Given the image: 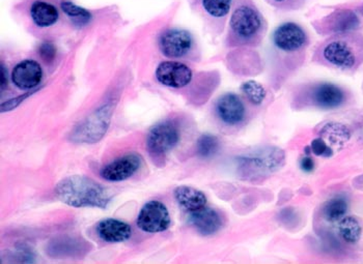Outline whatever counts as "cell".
I'll use <instances>...</instances> for the list:
<instances>
[{
	"mask_svg": "<svg viewBox=\"0 0 363 264\" xmlns=\"http://www.w3.org/2000/svg\"><path fill=\"white\" fill-rule=\"evenodd\" d=\"M55 195L62 202L72 207L106 209L111 195L106 188L85 176H72L56 185Z\"/></svg>",
	"mask_w": 363,
	"mask_h": 264,
	"instance_id": "cell-1",
	"label": "cell"
},
{
	"mask_svg": "<svg viewBox=\"0 0 363 264\" xmlns=\"http://www.w3.org/2000/svg\"><path fill=\"white\" fill-rule=\"evenodd\" d=\"M315 59L340 70H354L363 62V37L352 33L335 35L319 47Z\"/></svg>",
	"mask_w": 363,
	"mask_h": 264,
	"instance_id": "cell-2",
	"label": "cell"
},
{
	"mask_svg": "<svg viewBox=\"0 0 363 264\" xmlns=\"http://www.w3.org/2000/svg\"><path fill=\"white\" fill-rule=\"evenodd\" d=\"M230 28L238 44L257 45L265 35L266 20L252 2H242L233 11Z\"/></svg>",
	"mask_w": 363,
	"mask_h": 264,
	"instance_id": "cell-3",
	"label": "cell"
},
{
	"mask_svg": "<svg viewBox=\"0 0 363 264\" xmlns=\"http://www.w3.org/2000/svg\"><path fill=\"white\" fill-rule=\"evenodd\" d=\"M181 140L180 125L177 120H167L152 127L147 134V147L154 156H165Z\"/></svg>",
	"mask_w": 363,
	"mask_h": 264,
	"instance_id": "cell-4",
	"label": "cell"
},
{
	"mask_svg": "<svg viewBox=\"0 0 363 264\" xmlns=\"http://www.w3.org/2000/svg\"><path fill=\"white\" fill-rule=\"evenodd\" d=\"M300 100L308 106L323 110H331L342 107L346 103L347 95L344 89L337 85L322 82L308 86Z\"/></svg>",
	"mask_w": 363,
	"mask_h": 264,
	"instance_id": "cell-5",
	"label": "cell"
},
{
	"mask_svg": "<svg viewBox=\"0 0 363 264\" xmlns=\"http://www.w3.org/2000/svg\"><path fill=\"white\" fill-rule=\"evenodd\" d=\"M112 109L102 107L80 122L70 134V139L78 143H96L102 139L111 125Z\"/></svg>",
	"mask_w": 363,
	"mask_h": 264,
	"instance_id": "cell-6",
	"label": "cell"
},
{
	"mask_svg": "<svg viewBox=\"0 0 363 264\" xmlns=\"http://www.w3.org/2000/svg\"><path fill=\"white\" fill-rule=\"evenodd\" d=\"M308 42L306 31L295 22H284L280 24L272 35L273 46L284 54L301 52L306 48Z\"/></svg>",
	"mask_w": 363,
	"mask_h": 264,
	"instance_id": "cell-7",
	"label": "cell"
},
{
	"mask_svg": "<svg viewBox=\"0 0 363 264\" xmlns=\"http://www.w3.org/2000/svg\"><path fill=\"white\" fill-rule=\"evenodd\" d=\"M169 212L160 201L152 200L145 203L138 217V228L147 234H158L169 228Z\"/></svg>",
	"mask_w": 363,
	"mask_h": 264,
	"instance_id": "cell-8",
	"label": "cell"
},
{
	"mask_svg": "<svg viewBox=\"0 0 363 264\" xmlns=\"http://www.w3.org/2000/svg\"><path fill=\"white\" fill-rule=\"evenodd\" d=\"M194 41L191 33L185 29L170 28L159 38V48L167 58H183L189 54L194 48Z\"/></svg>",
	"mask_w": 363,
	"mask_h": 264,
	"instance_id": "cell-9",
	"label": "cell"
},
{
	"mask_svg": "<svg viewBox=\"0 0 363 264\" xmlns=\"http://www.w3.org/2000/svg\"><path fill=\"white\" fill-rule=\"evenodd\" d=\"M217 117L224 125L235 127L245 122L247 108L245 103L236 93H228L221 96L215 104Z\"/></svg>",
	"mask_w": 363,
	"mask_h": 264,
	"instance_id": "cell-10",
	"label": "cell"
},
{
	"mask_svg": "<svg viewBox=\"0 0 363 264\" xmlns=\"http://www.w3.org/2000/svg\"><path fill=\"white\" fill-rule=\"evenodd\" d=\"M156 79L170 88H183L191 84L194 71L183 62H163L157 68Z\"/></svg>",
	"mask_w": 363,
	"mask_h": 264,
	"instance_id": "cell-11",
	"label": "cell"
},
{
	"mask_svg": "<svg viewBox=\"0 0 363 264\" xmlns=\"http://www.w3.org/2000/svg\"><path fill=\"white\" fill-rule=\"evenodd\" d=\"M141 158L138 154H128L102 168L100 176L108 181H123L132 178L140 170Z\"/></svg>",
	"mask_w": 363,
	"mask_h": 264,
	"instance_id": "cell-12",
	"label": "cell"
},
{
	"mask_svg": "<svg viewBox=\"0 0 363 264\" xmlns=\"http://www.w3.org/2000/svg\"><path fill=\"white\" fill-rule=\"evenodd\" d=\"M11 78L18 88L22 91L33 89L42 82L43 69L35 60H23L13 69Z\"/></svg>",
	"mask_w": 363,
	"mask_h": 264,
	"instance_id": "cell-13",
	"label": "cell"
},
{
	"mask_svg": "<svg viewBox=\"0 0 363 264\" xmlns=\"http://www.w3.org/2000/svg\"><path fill=\"white\" fill-rule=\"evenodd\" d=\"M359 25L360 20L358 16L352 10L342 8L325 18L320 28H322L325 33L344 35L356 30Z\"/></svg>",
	"mask_w": 363,
	"mask_h": 264,
	"instance_id": "cell-14",
	"label": "cell"
},
{
	"mask_svg": "<svg viewBox=\"0 0 363 264\" xmlns=\"http://www.w3.org/2000/svg\"><path fill=\"white\" fill-rule=\"evenodd\" d=\"M189 223L203 236L217 234L223 225L220 214L217 210L207 207L196 212H189Z\"/></svg>",
	"mask_w": 363,
	"mask_h": 264,
	"instance_id": "cell-15",
	"label": "cell"
},
{
	"mask_svg": "<svg viewBox=\"0 0 363 264\" xmlns=\"http://www.w3.org/2000/svg\"><path fill=\"white\" fill-rule=\"evenodd\" d=\"M97 232L106 243H124L132 236L131 226L116 219H105L99 222Z\"/></svg>",
	"mask_w": 363,
	"mask_h": 264,
	"instance_id": "cell-16",
	"label": "cell"
},
{
	"mask_svg": "<svg viewBox=\"0 0 363 264\" xmlns=\"http://www.w3.org/2000/svg\"><path fill=\"white\" fill-rule=\"evenodd\" d=\"M174 195L179 205L188 212H196L207 207V196L194 188L181 185L174 190Z\"/></svg>",
	"mask_w": 363,
	"mask_h": 264,
	"instance_id": "cell-17",
	"label": "cell"
},
{
	"mask_svg": "<svg viewBox=\"0 0 363 264\" xmlns=\"http://www.w3.org/2000/svg\"><path fill=\"white\" fill-rule=\"evenodd\" d=\"M30 16L35 25L39 28H50L57 22L60 15L57 8L49 2L35 0L30 8Z\"/></svg>",
	"mask_w": 363,
	"mask_h": 264,
	"instance_id": "cell-18",
	"label": "cell"
},
{
	"mask_svg": "<svg viewBox=\"0 0 363 264\" xmlns=\"http://www.w3.org/2000/svg\"><path fill=\"white\" fill-rule=\"evenodd\" d=\"M349 203L344 197H335L329 199L324 203L322 209V216L327 222H340L347 212H348Z\"/></svg>",
	"mask_w": 363,
	"mask_h": 264,
	"instance_id": "cell-19",
	"label": "cell"
},
{
	"mask_svg": "<svg viewBox=\"0 0 363 264\" xmlns=\"http://www.w3.org/2000/svg\"><path fill=\"white\" fill-rule=\"evenodd\" d=\"M338 234L345 243L350 245L357 243L362 239V224L355 217L345 216L338 223Z\"/></svg>",
	"mask_w": 363,
	"mask_h": 264,
	"instance_id": "cell-20",
	"label": "cell"
},
{
	"mask_svg": "<svg viewBox=\"0 0 363 264\" xmlns=\"http://www.w3.org/2000/svg\"><path fill=\"white\" fill-rule=\"evenodd\" d=\"M60 8H62V12L65 14L73 20L74 23L79 26L89 23L91 18H93V16H91L89 11L77 6V4H73V2L69 1V0H62L60 2Z\"/></svg>",
	"mask_w": 363,
	"mask_h": 264,
	"instance_id": "cell-21",
	"label": "cell"
},
{
	"mask_svg": "<svg viewBox=\"0 0 363 264\" xmlns=\"http://www.w3.org/2000/svg\"><path fill=\"white\" fill-rule=\"evenodd\" d=\"M203 10L211 17L224 18L230 12L233 0H201Z\"/></svg>",
	"mask_w": 363,
	"mask_h": 264,
	"instance_id": "cell-22",
	"label": "cell"
},
{
	"mask_svg": "<svg viewBox=\"0 0 363 264\" xmlns=\"http://www.w3.org/2000/svg\"><path fill=\"white\" fill-rule=\"evenodd\" d=\"M219 149V140L211 134H203L196 143V151L199 156L210 159L216 154Z\"/></svg>",
	"mask_w": 363,
	"mask_h": 264,
	"instance_id": "cell-23",
	"label": "cell"
},
{
	"mask_svg": "<svg viewBox=\"0 0 363 264\" xmlns=\"http://www.w3.org/2000/svg\"><path fill=\"white\" fill-rule=\"evenodd\" d=\"M241 91L246 98L252 104L255 105V106L263 104L264 101L266 100V89L264 88L263 85L257 84V82L253 81V80L242 84Z\"/></svg>",
	"mask_w": 363,
	"mask_h": 264,
	"instance_id": "cell-24",
	"label": "cell"
},
{
	"mask_svg": "<svg viewBox=\"0 0 363 264\" xmlns=\"http://www.w3.org/2000/svg\"><path fill=\"white\" fill-rule=\"evenodd\" d=\"M309 149L315 156H323V158H330L333 154L331 147L322 138H315L311 141Z\"/></svg>",
	"mask_w": 363,
	"mask_h": 264,
	"instance_id": "cell-25",
	"label": "cell"
},
{
	"mask_svg": "<svg viewBox=\"0 0 363 264\" xmlns=\"http://www.w3.org/2000/svg\"><path fill=\"white\" fill-rule=\"evenodd\" d=\"M267 1L279 10L292 11L301 8L306 0H267Z\"/></svg>",
	"mask_w": 363,
	"mask_h": 264,
	"instance_id": "cell-26",
	"label": "cell"
},
{
	"mask_svg": "<svg viewBox=\"0 0 363 264\" xmlns=\"http://www.w3.org/2000/svg\"><path fill=\"white\" fill-rule=\"evenodd\" d=\"M39 55L45 62H52L56 55L55 45L50 42H44L40 45Z\"/></svg>",
	"mask_w": 363,
	"mask_h": 264,
	"instance_id": "cell-27",
	"label": "cell"
},
{
	"mask_svg": "<svg viewBox=\"0 0 363 264\" xmlns=\"http://www.w3.org/2000/svg\"><path fill=\"white\" fill-rule=\"evenodd\" d=\"M300 168H301L302 171L306 172V173H311V172L315 170V161H313L311 156H306L300 160Z\"/></svg>",
	"mask_w": 363,
	"mask_h": 264,
	"instance_id": "cell-28",
	"label": "cell"
},
{
	"mask_svg": "<svg viewBox=\"0 0 363 264\" xmlns=\"http://www.w3.org/2000/svg\"><path fill=\"white\" fill-rule=\"evenodd\" d=\"M0 71H1V80H0V86H1V91H4V87L8 85V71L4 68V64H1L0 66Z\"/></svg>",
	"mask_w": 363,
	"mask_h": 264,
	"instance_id": "cell-29",
	"label": "cell"
},
{
	"mask_svg": "<svg viewBox=\"0 0 363 264\" xmlns=\"http://www.w3.org/2000/svg\"><path fill=\"white\" fill-rule=\"evenodd\" d=\"M362 14H363V8H362Z\"/></svg>",
	"mask_w": 363,
	"mask_h": 264,
	"instance_id": "cell-30",
	"label": "cell"
}]
</instances>
